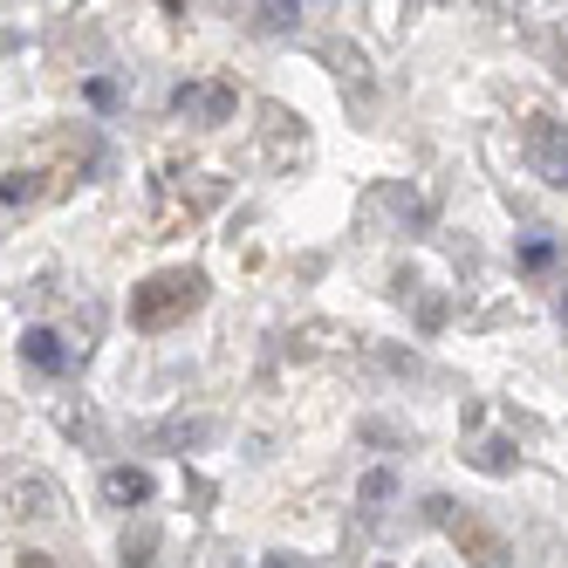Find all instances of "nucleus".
<instances>
[{"mask_svg": "<svg viewBox=\"0 0 568 568\" xmlns=\"http://www.w3.org/2000/svg\"><path fill=\"white\" fill-rule=\"evenodd\" d=\"M199 302H206V281L185 274V267H172V274L144 281V288L131 295V322H138V329H165L172 315H185V308H199Z\"/></svg>", "mask_w": 568, "mask_h": 568, "instance_id": "nucleus-1", "label": "nucleus"}, {"mask_svg": "<svg viewBox=\"0 0 568 568\" xmlns=\"http://www.w3.org/2000/svg\"><path fill=\"white\" fill-rule=\"evenodd\" d=\"M432 514L445 520V535L466 548V561H479V568H507V561H514L507 535H500V527H486L479 514H453V500H432Z\"/></svg>", "mask_w": 568, "mask_h": 568, "instance_id": "nucleus-2", "label": "nucleus"}, {"mask_svg": "<svg viewBox=\"0 0 568 568\" xmlns=\"http://www.w3.org/2000/svg\"><path fill=\"white\" fill-rule=\"evenodd\" d=\"M8 514H14V520H55V514H62V486L42 479V473L14 479V486H8Z\"/></svg>", "mask_w": 568, "mask_h": 568, "instance_id": "nucleus-3", "label": "nucleus"}, {"mask_svg": "<svg viewBox=\"0 0 568 568\" xmlns=\"http://www.w3.org/2000/svg\"><path fill=\"white\" fill-rule=\"evenodd\" d=\"M233 103H240V97H233L226 83H185V90L172 97V110H179V116H192V124H226Z\"/></svg>", "mask_w": 568, "mask_h": 568, "instance_id": "nucleus-4", "label": "nucleus"}, {"mask_svg": "<svg viewBox=\"0 0 568 568\" xmlns=\"http://www.w3.org/2000/svg\"><path fill=\"white\" fill-rule=\"evenodd\" d=\"M535 172L548 185H568V124H535Z\"/></svg>", "mask_w": 568, "mask_h": 568, "instance_id": "nucleus-5", "label": "nucleus"}, {"mask_svg": "<svg viewBox=\"0 0 568 568\" xmlns=\"http://www.w3.org/2000/svg\"><path fill=\"white\" fill-rule=\"evenodd\" d=\"M103 500L110 507H144L151 500V473L144 466H110L103 473Z\"/></svg>", "mask_w": 568, "mask_h": 568, "instance_id": "nucleus-6", "label": "nucleus"}, {"mask_svg": "<svg viewBox=\"0 0 568 568\" xmlns=\"http://www.w3.org/2000/svg\"><path fill=\"white\" fill-rule=\"evenodd\" d=\"M21 356L34 363V371H62V363H69V349H62L55 329H28V336H21Z\"/></svg>", "mask_w": 568, "mask_h": 568, "instance_id": "nucleus-7", "label": "nucleus"}, {"mask_svg": "<svg viewBox=\"0 0 568 568\" xmlns=\"http://www.w3.org/2000/svg\"><path fill=\"white\" fill-rule=\"evenodd\" d=\"M0 199H8V206H21V199H34V179H28V172H14V179H0Z\"/></svg>", "mask_w": 568, "mask_h": 568, "instance_id": "nucleus-8", "label": "nucleus"}, {"mask_svg": "<svg viewBox=\"0 0 568 568\" xmlns=\"http://www.w3.org/2000/svg\"><path fill=\"white\" fill-rule=\"evenodd\" d=\"M363 500H371V507L390 500V473H371V479H363Z\"/></svg>", "mask_w": 568, "mask_h": 568, "instance_id": "nucleus-9", "label": "nucleus"}, {"mask_svg": "<svg viewBox=\"0 0 568 568\" xmlns=\"http://www.w3.org/2000/svg\"><path fill=\"white\" fill-rule=\"evenodd\" d=\"M261 14V28H288L295 21V8H281V0H274V8H254Z\"/></svg>", "mask_w": 568, "mask_h": 568, "instance_id": "nucleus-10", "label": "nucleus"}, {"mask_svg": "<svg viewBox=\"0 0 568 568\" xmlns=\"http://www.w3.org/2000/svg\"><path fill=\"white\" fill-rule=\"evenodd\" d=\"M144 555H151V535H144V541H138V555H131V561H124V568H151V561H144Z\"/></svg>", "mask_w": 568, "mask_h": 568, "instance_id": "nucleus-11", "label": "nucleus"}, {"mask_svg": "<svg viewBox=\"0 0 568 568\" xmlns=\"http://www.w3.org/2000/svg\"><path fill=\"white\" fill-rule=\"evenodd\" d=\"M21 568H55V555H21Z\"/></svg>", "mask_w": 568, "mask_h": 568, "instance_id": "nucleus-12", "label": "nucleus"}]
</instances>
